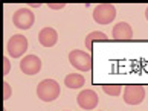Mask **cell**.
Masks as SVG:
<instances>
[{
	"label": "cell",
	"mask_w": 148,
	"mask_h": 111,
	"mask_svg": "<svg viewBox=\"0 0 148 111\" xmlns=\"http://www.w3.org/2000/svg\"><path fill=\"white\" fill-rule=\"evenodd\" d=\"M60 84L55 79H43L37 85V96L43 102H52L60 96Z\"/></svg>",
	"instance_id": "1"
},
{
	"label": "cell",
	"mask_w": 148,
	"mask_h": 111,
	"mask_svg": "<svg viewBox=\"0 0 148 111\" xmlns=\"http://www.w3.org/2000/svg\"><path fill=\"white\" fill-rule=\"evenodd\" d=\"M6 50L9 53L11 58H21L25 55V52L28 50V38L21 34H17V35H12L8 40V44H6Z\"/></svg>",
	"instance_id": "2"
},
{
	"label": "cell",
	"mask_w": 148,
	"mask_h": 111,
	"mask_svg": "<svg viewBox=\"0 0 148 111\" xmlns=\"http://www.w3.org/2000/svg\"><path fill=\"white\" fill-rule=\"evenodd\" d=\"M116 18V8L110 3H101L93 9V20L98 25H110Z\"/></svg>",
	"instance_id": "3"
},
{
	"label": "cell",
	"mask_w": 148,
	"mask_h": 111,
	"mask_svg": "<svg viewBox=\"0 0 148 111\" xmlns=\"http://www.w3.org/2000/svg\"><path fill=\"white\" fill-rule=\"evenodd\" d=\"M69 63L72 67L79 72H90L92 70V57L84 50L75 49L69 53Z\"/></svg>",
	"instance_id": "4"
},
{
	"label": "cell",
	"mask_w": 148,
	"mask_h": 111,
	"mask_svg": "<svg viewBox=\"0 0 148 111\" xmlns=\"http://www.w3.org/2000/svg\"><path fill=\"white\" fill-rule=\"evenodd\" d=\"M12 23L15 27H18L21 31L31 29L35 23V15L29 8H20L12 15Z\"/></svg>",
	"instance_id": "5"
},
{
	"label": "cell",
	"mask_w": 148,
	"mask_h": 111,
	"mask_svg": "<svg viewBox=\"0 0 148 111\" xmlns=\"http://www.w3.org/2000/svg\"><path fill=\"white\" fill-rule=\"evenodd\" d=\"M124 102L127 105H139L145 99V88L139 84H130L124 88Z\"/></svg>",
	"instance_id": "6"
},
{
	"label": "cell",
	"mask_w": 148,
	"mask_h": 111,
	"mask_svg": "<svg viewBox=\"0 0 148 111\" xmlns=\"http://www.w3.org/2000/svg\"><path fill=\"white\" fill-rule=\"evenodd\" d=\"M20 70L25 75L34 76L41 70V59L37 55H26L25 58H21L20 61Z\"/></svg>",
	"instance_id": "7"
},
{
	"label": "cell",
	"mask_w": 148,
	"mask_h": 111,
	"mask_svg": "<svg viewBox=\"0 0 148 111\" xmlns=\"http://www.w3.org/2000/svg\"><path fill=\"white\" fill-rule=\"evenodd\" d=\"M76 102H78V107L89 111V110L96 108L99 99H98V94L93 90H83L78 94V97H76Z\"/></svg>",
	"instance_id": "8"
},
{
	"label": "cell",
	"mask_w": 148,
	"mask_h": 111,
	"mask_svg": "<svg viewBox=\"0 0 148 111\" xmlns=\"http://www.w3.org/2000/svg\"><path fill=\"white\" fill-rule=\"evenodd\" d=\"M38 41L43 47H53L58 41V32L53 27H43L38 32Z\"/></svg>",
	"instance_id": "9"
},
{
	"label": "cell",
	"mask_w": 148,
	"mask_h": 111,
	"mask_svg": "<svg viewBox=\"0 0 148 111\" xmlns=\"http://www.w3.org/2000/svg\"><path fill=\"white\" fill-rule=\"evenodd\" d=\"M113 40H119V41H128L133 38V29L128 23L125 21H121V23H116L113 26Z\"/></svg>",
	"instance_id": "10"
},
{
	"label": "cell",
	"mask_w": 148,
	"mask_h": 111,
	"mask_svg": "<svg viewBox=\"0 0 148 111\" xmlns=\"http://www.w3.org/2000/svg\"><path fill=\"white\" fill-rule=\"evenodd\" d=\"M64 84L66 87H69V88H81L84 84H86V79H84V76L83 75H79V73H69L67 76L64 78Z\"/></svg>",
	"instance_id": "11"
},
{
	"label": "cell",
	"mask_w": 148,
	"mask_h": 111,
	"mask_svg": "<svg viewBox=\"0 0 148 111\" xmlns=\"http://www.w3.org/2000/svg\"><path fill=\"white\" fill-rule=\"evenodd\" d=\"M107 40H108V37L104 34V32L93 31V32H90V34H87L86 40H84V44H86L87 49H90L92 47V43H95V41H107Z\"/></svg>",
	"instance_id": "12"
},
{
	"label": "cell",
	"mask_w": 148,
	"mask_h": 111,
	"mask_svg": "<svg viewBox=\"0 0 148 111\" xmlns=\"http://www.w3.org/2000/svg\"><path fill=\"white\" fill-rule=\"evenodd\" d=\"M102 91L108 94V96H119L121 91H122V87H121L119 84H104L102 85Z\"/></svg>",
	"instance_id": "13"
},
{
	"label": "cell",
	"mask_w": 148,
	"mask_h": 111,
	"mask_svg": "<svg viewBox=\"0 0 148 111\" xmlns=\"http://www.w3.org/2000/svg\"><path fill=\"white\" fill-rule=\"evenodd\" d=\"M11 94H12V88L8 82H3V101H8L11 97Z\"/></svg>",
	"instance_id": "14"
},
{
	"label": "cell",
	"mask_w": 148,
	"mask_h": 111,
	"mask_svg": "<svg viewBox=\"0 0 148 111\" xmlns=\"http://www.w3.org/2000/svg\"><path fill=\"white\" fill-rule=\"evenodd\" d=\"M9 72H11V63L8 58H3V75L6 76Z\"/></svg>",
	"instance_id": "15"
},
{
	"label": "cell",
	"mask_w": 148,
	"mask_h": 111,
	"mask_svg": "<svg viewBox=\"0 0 148 111\" xmlns=\"http://www.w3.org/2000/svg\"><path fill=\"white\" fill-rule=\"evenodd\" d=\"M64 6H66V3H60V5L49 3V5H47V8H49V9H61V8H64Z\"/></svg>",
	"instance_id": "16"
},
{
	"label": "cell",
	"mask_w": 148,
	"mask_h": 111,
	"mask_svg": "<svg viewBox=\"0 0 148 111\" xmlns=\"http://www.w3.org/2000/svg\"><path fill=\"white\" fill-rule=\"evenodd\" d=\"M145 18H147V21H148V6H147V9H145Z\"/></svg>",
	"instance_id": "17"
}]
</instances>
